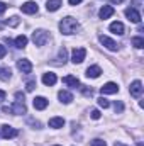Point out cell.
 <instances>
[{"mask_svg": "<svg viewBox=\"0 0 144 146\" xmlns=\"http://www.w3.org/2000/svg\"><path fill=\"white\" fill-rule=\"evenodd\" d=\"M81 90H83V94L87 95V97H92V88H83V87H80Z\"/></svg>", "mask_w": 144, "mask_h": 146, "instance_id": "cell-31", "label": "cell"}, {"mask_svg": "<svg viewBox=\"0 0 144 146\" xmlns=\"http://www.w3.org/2000/svg\"><path fill=\"white\" fill-rule=\"evenodd\" d=\"M100 92H102V95H112V94H117L119 92V87H117V83L108 82V83L100 87Z\"/></svg>", "mask_w": 144, "mask_h": 146, "instance_id": "cell-5", "label": "cell"}, {"mask_svg": "<svg viewBox=\"0 0 144 146\" xmlns=\"http://www.w3.org/2000/svg\"><path fill=\"white\" fill-rule=\"evenodd\" d=\"M0 78L2 80H9L10 78V70L9 68H0Z\"/></svg>", "mask_w": 144, "mask_h": 146, "instance_id": "cell-24", "label": "cell"}, {"mask_svg": "<svg viewBox=\"0 0 144 146\" xmlns=\"http://www.w3.org/2000/svg\"><path fill=\"white\" fill-rule=\"evenodd\" d=\"M90 115H92V119H100V110H97V109H93L92 112H90Z\"/></svg>", "mask_w": 144, "mask_h": 146, "instance_id": "cell-29", "label": "cell"}, {"mask_svg": "<svg viewBox=\"0 0 144 146\" xmlns=\"http://www.w3.org/2000/svg\"><path fill=\"white\" fill-rule=\"evenodd\" d=\"M114 110H115V114H120V112L124 110V104H122V102H115V104H114Z\"/></svg>", "mask_w": 144, "mask_h": 146, "instance_id": "cell-26", "label": "cell"}, {"mask_svg": "<svg viewBox=\"0 0 144 146\" xmlns=\"http://www.w3.org/2000/svg\"><path fill=\"white\" fill-rule=\"evenodd\" d=\"M126 17H127L131 22H134V24H139V22H141V14H139L136 9H132V7L126 9Z\"/></svg>", "mask_w": 144, "mask_h": 146, "instance_id": "cell-6", "label": "cell"}, {"mask_svg": "<svg viewBox=\"0 0 144 146\" xmlns=\"http://www.w3.org/2000/svg\"><path fill=\"white\" fill-rule=\"evenodd\" d=\"M66 58H68V51H66L65 48H61L59 53H58V58H56L54 65H65V63H66Z\"/></svg>", "mask_w": 144, "mask_h": 146, "instance_id": "cell-19", "label": "cell"}, {"mask_svg": "<svg viewBox=\"0 0 144 146\" xmlns=\"http://www.w3.org/2000/svg\"><path fill=\"white\" fill-rule=\"evenodd\" d=\"M56 82H58V76H56L54 73L49 72V73H44V75H42V83H44V85H48V87H53Z\"/></svg>", "mask_w": 144, "mask_h": 146, "instance_id": "cell-12", "label": "cell"}, {"mask_svg": "<svg viewBox=\"0 0 144 146\" xmlns=\"http://www.w3.org/2000/svg\"><path fill=\"white\" fill-rule=\"evenodd\" d=\"M14 114H26L27 107H26V102H24V94L22 92H15V102L14 106L10 107Z\"/></svg>", "mask_w": 144, "mask_h": 146, "instance_id": "cell-2", "label": "cell"}, {"mask_svg": "<svg viewBox=\"0 0 144 146\" xmlns=\"http://www.w3.org/2000/svg\"><path fill=\"white\" fill-rule=\"evenodd\" d=\"M58 97H59V100H61L63 104H70L73 100V95L70 92H66V90H61V92L58 94Z\"/></svg>", "mask_w": 144, "mask_h": 146, "instance_id": "cell-21", "label": "cell"}, {"mask_svg": "<svg viewBox=\"0 0 144 146\" xmlns=\"http://www.w3.org/2000/svg\"><path fill=\"white\" fill-rule=\"evenodd\" d=\"M63 5V0H48V3H46V9L49 10V12H56L59 7Z\"/></svg>", "mask_w": 144, "mask_h": 146, "instance_id": "cell-18", "label": "cell"}, {"mask_svg": "<svg viewBox=\"0 0 144 146\" xmlns=\"http://www.w3.org/2000/svg\"><path fill=\"white\" fill-rule=\"evenodd\" d=\"M48 39H49V34H48L46 31H42V29L32 33V41H34L36 46H44V44L48 42Z\"/></svg>", "mask_w": 144, "mask_h": 146, "instance_id": "cell-3", "label": "cell"}, {"mask_svg": "<svg viewBox=\"0 0 144 146\" xmlns=\"http://www.w3.org/2000/svg\"><path fill=\"white\" fill-rule=\"evenodd\" d=\"M102 75V68L100 66H97V65H93V66H88L87 68V76L88 78H98Z\"/></svg>", "mask_w": 144, "mask_h": 146, "instance_id": "cell-15", "label": "cell"}, {"mask_svg": "<svg viewBox=\"0 0 144 146\" xmlns=\"http://www.w3.org/2000/svg\"><path fill=\"white\" fill-rule=\"evenodd\" d=\"M36 88V80H31V82H27V85H26V90L27 92H32Z\"/></svg>", "mask_w": 144, "mask_h": 146, "instance_id": "cell-27", "label": "cell"}, {"mask_svg": "<svg viewBox=\"0 0 144 146\" xmlns=\"http://www.w3.org/2000/svg\"><path fill=\"white\" fill-rule=\"evenodd\" d=\"M132 46L137 48V49H143L144 48V39L143 37H132Z\"/></svg>", "mask_w": 144, "mask_h": 146, "instance_id": "cell-23", "label": "cell"}, {"mask_svg": "<svg viewBox=\"0 0 144 146\" xmlns=\"http://www.w3.org/2000/svg\"><path fill=\"white\" fill-rule=\"evenodd\" d=\"M114 7L112 5H104L102 9H100V12H98V15H100V19H108V17H112L114 15Z\"/></svg>", "mask_w": 144, "mask_h": 146, "instance_id": "cell-14", "label": "cell"}, {"mask_svg": "<svg viewBox=\"0 0 144 146\" xmlns=\"http://www.w3.org/2000/svg\"><path fill=\"white\" fill-rule=\"evenodd\" d=\"M32 104H34V109L44 110L46 107H48V99H44V97H36Z\"/></svg>", "mask_w": 144, "mask_h": 146, "instance_id": "cell-17", "label": "cell"}, {"mask_svg": "<svg viewBox=\"0 0 144 146\" xmlns=\"http://www.w3.org/2000/svg\"><path fill=\"white\" fill-rule=\"evenodd\" d=\"M5 95H7V94H5L3 90H0V104H2L3 100H5Z\"/></svg>", "mask_w": 144, "mask_h": 146, "instance_id": "cell-34", "label": "cell"}, {"mask_svg": "<svg viewBox=\"0 0 144 146\" xmlns=\"http://www.w3.org/2000/svg\"><path fill=\"white\" fill-rule=\"evenodd\" d=\"M98 39H100V42L107 48L108 51H117V48H119V46H117V42H115L114 39H110L108 36H100Z\"/></svg>", "mask_w": 144, "mask_h": 146, "instance_id": "cell-9", "label": "cell"}, {"mask_svg": "<svg viewBox=\"0 0 144 146\" xmlns=\"http://www.w3.org/2000/svg\"><path fill=\"white\" fill-rule=\"evenodd\" d=\"M2 112L9 114V112H12V109H10V107H7V106H3V107H2Z\"/></svg>", "mask_w": 144, "mask_h": 146, "instance_id": "cell-35", "label": "cell"}, {"mask_svg": "<svg viewBox=\"0 0 144 146\" xmlns=\"http://www.w3.org/2000/svg\"><path fill=\"white\" fill-rule=\"evenodd\" d=\"M78 27H80V24H78V21L73 19V17H65V19H61V22H59V31H61L63 34H66V36L75 34V33L78 31Z\"/></svg>", "mask_w": 144, "mask_h": 146, "instance_id": "cell-1", "label": "cell"}, {"mask_svg": "<svg viewBox=\"0 0 144 146\" xmlns=\"http://www.w3.org/2000/svg\"><path fill=\"white\" fill-rule=\"evenodd\" d=\"M17 136V129H14L12 126H9V124H3L2 126V138L3 139H12V138H15Z\"/></svg>", "mask_w": 144, "mask_h": 146, "instance_id": "cell-7", "label": "cell"}, {"mask_svg": "<svg viewBox=\"0 0 144 146\" xmlns=\"http://www.w3.org/2000/svg\"><path fill=\"white\" fill-rule=\"evenodd\" d=\"M110 2H112V3H122L124 0H110Z\"/></svg>", "mask_w": 144, "mask_h": 146, "instance_id": "cell-37", "label": "cell"}, {"mask_svg": "<svg viewBox=\"0 0 144 146\" xmlns=\"http://www.w3.org/2000/svg\"><path fill=\"white\" fill-rule=\"evenodd\" d=\"M5 54H7V49H5V46H2V44H0V60H2Z\"/></svg>", "mask_w": 144, "mask_h": 146, "instance_id": "cell-32", "label": "cell"}, {"mask_svg": "<svg viewBox=\"0 0 144 146\" xmlns=\"http://www.w3.org/2000/svg\"><path fill=\"white\" fill-rule=\"evenodd\" d=\"M14 46H15V48H26V46H27V37L24 36V34H22V36H17L15 41H14Z\"/></svg>", "mask_w": 144, "mask_h": 146, "instance_id": "cell-22", "label": "cell"}, {"mask_svg": "<svg viewBox=\"0 0 144 146\" xmlns=\"http://www.w3.org/2000/svg\"><path fill=\"white\" fill-rule=\"evenodd\" d=\"M68 2H70V5H78L81 0H68Z\"/></svg>", "mask_w": 144, "mask_h": 146, "instance_id": "cell-36", "label": "cell"}, {"mask_svg": "<svg viewBox=\"0 0 144 146\" xmlns=\"http://www.w3.org/2000/svg\"><path fill=\"white\" fill-rule=\"evenodd\" d=\"M7 24H9V26H12V27H15V26L19 24V17H10V19L7 21Z\"/></svg>", "mask_w": 144, "mask_h": 146, "instance_id": "cell-28", "label": "cell"}, {"mask_svg": "<svg viewBox=\"0 0 144 146\" xmlns=\"http://www.w3.org/2000/svg\"><path fill=\"white\" fill-rule=\"evenodd\" d=\"M37 9H39V7H37L36 2H26V3L20 5V10H22L24 14H36Z\"/></svg>", "mask_w": 144, "mask_h": 146, "instance_id": "cell-10", "label": "cell"}, {"mask_svg": "<svg viewBox=\"0 0 144 146\" xmlns=\"http://www.w3.org/2000/svg\"><path fill=\"white\" fill-rule=\"evenodd\" d=\"M97 102H98V106H100L102 109H107V107H110V102H108L107 99H104V97H100Z\"/></svg>", "mask_w": 144, "mask_h": 146, "instance_id": "cell-25", "label": "cell"}, {"mask_svg": "<svg viewBox=\"0 0 144 146\" xmlns=\"http://www.w3.org/2000/svg\"><path fill=\"white\" fill-rule=\"evenodd\" d=\"M65 126V119L63 117H51L49 119V127H54V129H59Z\"/></svg>", "mask_w": 144, "mask_h": 146, "instance_id": "cell-20", "label": "cell"}, {"mask_svg": "<svg viewBox=\"0 0 144 146\" xmlns=\"http://www.w3.org/2000/svg\"><path fill=\"white\" fill-rule=\"evenodd\" d=\"M2 27H3V24H0V29H2Z\"/></svg>", "mask_w": 144, "mask_h": 146, "instance_id": "cell-39", "label": "cell"}, {"mask_svg": "<svg viewBox=\"0 0 144 146\" xmlns=\"http://www.w3.org/2000/svg\"><path fill=\"white\" fill-rule=\"evenodd\" d=\"M129 92H131L132 97H141V94H143V83H141L139 80H134V82L131 83Z\"/></svg>", "mask_w": 144, "mask_h": 146, "instance_id": "cell-8", "label": "cell"}, {"mask_svg": "<svg viewBox=\"0 0 144 146\" xmlns=\"http://www.w3.org/2000/svg\"><path fill=\"white\" fill-rule=\"evenodd\" d=\"M108 29H110L114 34H119V36H122V34H124V31H126V29H124V24H122V22H119V21L112 22Z\"/></svg>", "mask_w": 144, "mask_h": 146, "instance_id": "cell-16", "label": "cell"}, {"mask_svg": "<svg viewBox=\"0 0 144 146\" xmlns=\"http://www.w3.org/2000/svg\"><path fill=\"white\" fill-rule=\"evenodd\" d=\"M114 146H127V145H124V143H119V141H115V145Z\"/></svg>", "mask_w": 144, "mask_h": 146, "instance_id": "cell-38", "label": "cell"}, {"mask_svg": "<svg viewBox=\"0 0 144 146\" xmlns=\"http://www.w3.org/2000/svg\"><path fill=\"white\" fill-rule=\"evenodd\" d=\"M92 146H107V145H105V141H102V139H93V141H92Z\"/></svg>", "mask_w": 144, "mask_h": 146, "instance_id": "cell-30", "label": "cell"}, {"mask_svg": "<svg viewBox=\"0 0 144 146\" xmlns=\"http://www.w3.org/2000/svg\"><path fill=\"white\" fill-rule=\"evenodd\" d=\"M85 56H87V49L85 48H75L71 53V61L75 65H78V63H81L85 60Z\"/></svg>", "mask_w": 144, "mask_h": 146, "instance_id": "cell-4", "label": "cell"}, {"mask_svg": "<svg viewBox=\"0 0 144 146\" xmlns=\"http://www.w3.org/2000/svg\"><path fill=\"white\" fill-rule=\"evenodd\" d=\"M56 146H59V145H56Z\"/></svg>", "mask_w": 144, "mask_h": 146, "instance_id": "cell-40", "label": "cell"}, {"mask_svg": "<svg viewBox=\"0 0 144 146\" xmlns=\"http://www.w3.org/2000/svg\"><path fill=\"white\" fill-rule=\"evenodd\" d=\"M17 68L22 73H31L32 72V63L29 60H19L17 61Z\"/></svg>", "mask_w": 144, "mask_h": 146, "instance_id": "cell-11", "label": "cell"}, {"mask_svg": "<svg viewBox=\"0 0 144 146\" xmlns=\"http://www.w3.org/2000/svg\"><path fill=\"white\" fill-rule=\"evenodd\" d=\"M5 10H7V5H5L3 2H0V15H2V14H3Z\"/></svg>", "mask_w": 144, "mask_h": 146, "instance_id": "cell-33", "label": "cell"}, {"mask_svg": "<svg viewBox=\"0 0 144 146\" xmlns=\"http://www.w3.org/2000/svg\"><path fill=\"white\" fill-rule=\"evenodd\" d=\"M63 83L68 85V87H71V88H80V87H81V85H80V80H78L76 76H71V75L65 76V78H63Z\"/></svg>", "mask_w": 144, "mask_h": 146, "instance_id": "cell-13", "label": "cell"}]
</instances>
